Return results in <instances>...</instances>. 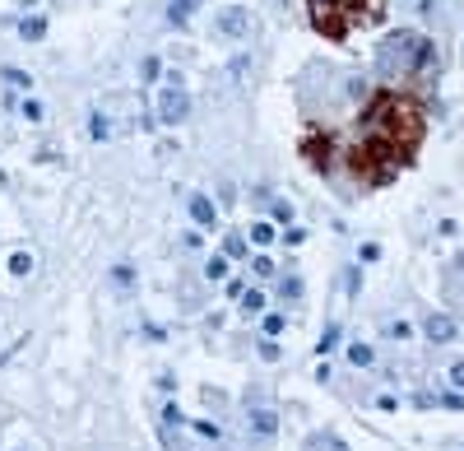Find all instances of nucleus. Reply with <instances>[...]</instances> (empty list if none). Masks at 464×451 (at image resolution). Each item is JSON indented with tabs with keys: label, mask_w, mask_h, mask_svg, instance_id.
Listing matches in <instances>:
<instances>
[{
	"label": "nucleus",
	"mask_w": 464,
	"mask_h": 451,
	"mask_svg": "<svg viewBox=\"0 0 464 451\" xmlns=\"http://www.w3.org/2000/svg\"><path fill=\"white\" fill-rule=\"evenodd\" d=\"M19 5H23V10H33V5H37V0H19Z\"/></svg>",
	"instance_id": "obj_35"
},
{
	"label": "nucleus",
	"mask_w": 464,
	"mask_h": 451,
	"mask_svg": "<svg viewBox=\"0 0 464 451\" xmlns=\"http://www.w3.org/2000/svg\"><path fill=\"white\" fill-rule=\"evenodd\" d=\"M186 210H190V219H195V228H214V224H219V205H214L204 191H195V196H190V200H186Z\"/></svg>",
	"instance_id": "obj_6"
},
{
	"label": "nucleus",
	"mask_w": 464,
	"mask_h": 451,
	"mask_svg": "<svg viewBox=\"0 0 464 451\" xmlns=\"http://www.w3.org/2000/svg\"><path fill=\"white\" fill-rule=\"evenodd\" d=\"M260 330H265V339H274V335H283V330H288V321L279 312H269L265 321H260Z\"/></svg>",
	"instance_id": "obj_19"
},
{
	"label": "nucleus",
	"mask_w": 464,
	"mask_h": 451,
	"mask_svg": "<svg viewBox=\"0 0 464 451\" xmlns=\"http://www.w3.org/2000/svg\"><path fill=\"white\" fill-rule=\"evenodd\" d=\"M19 112H23V121H33V126L47 116V112H42V102H37V98H23V102H19Z\"/></svg>",
	"instance_id": "obj_21"
},
{
	"label": "nucleus",
	"mask_w": 464,
	"mask_h": 451,
	"mask_svg": "<svg viewBox=\"0 0 464 451\" xmlns=\"http://www.w3.org/2000/svg\"><path fill=\"white\" fill-rule=\"evenodd\" d=\"M334 5H339V10H358V5H362V0H334Z\"/></svg>",
	"instance_id": "obj_33"
},
{
	"label": "nucleus",
	"mask_w": 464,
	"mask_h": 451,
	"mask_svg": "<svg viewBox=\"0 0 464 451\" xmlns=\"http://www.w3.org/2000/svg\"><path fill=\"white\" fill-rule=\"evenodd\" d=\"M251 275H255V279H269V275H274V260H269V256H255L251 260Z\"/></svg>",
	"instance_id": "obj_26"
},
{
	"label": "nucleus",
	"mask_w": 464,
	"mask_h": 451,
	"mask_svg": "<svg viewBox=\"0 0 464 451\" xmlns=\"http://www.w3.org/2000/svg\"><path fill=\"white\" fill-rule=\"evenodd\" d=\"M246 433L260 438V442H269L279 433V414L269 405H246Z\"/></svg>",
	"instance_id": "obj_4"
},
{
	"label": "nucleus",
	"mask_w": 464,
	"mask_h": 451,
	"mask_svg": "<svg viewBox=\"0 0 464 451\" xmlns=\"http://www.w3.org/2000/svg\"><path fill=\"white\" fill-rule=\"evenodd\" d=\"M283 242H288V247H302V242H307V233H302V228H288Z\"/></svg>",
	"instance_id": "obj_31"
},
{
	"label": "nucleus",
	"mask_w": 464,
	"mask_h": 451,
	"mask_svg": "<svg viewBox=\"0 0 464 451\" xmlns=\"http://www.w3.org/2000/svg\"><path fill=\"white\" fill-rule=\"evenodd\" d=\"M455 265H460V270H464V256H460V260H455Z\"/></svg>",
	"instance_id": "obj_36"
},
{
	"label": "nucleus",
	"mask_w": 464,
	"mask_h": 451,
	"mask_svg": "<svg viewBox=\"0 0 464 451\" xmlns=\"http://www.w3.org/2000/svg\"><path fill=\"white\" fill-rule=\"evenodd\" d=\"M0 79H5V84H14V89H33V79L23 75V70H14V66H5V70H0Z\"/></svg>",
	"instance_id": "obj_20"
},
{
	"label": "nucleus",
	"mask_w": 464,
	"mask_h": 451,
	"mask_svg": "<svg viewBox=\"0 0 464 451\" xmlns=\"http://www.w3.org/2000/svg\"><path fill=\"white\" fill-rule=\"evenodd\" d=\"M358 256H362V260H376V256H381V247H376V242H362V251H358Z\"/></svg>",
	"instance_id": "obj_32"
},
{
	"label": "nucleus",
	"mask_w": 464,
	"mask_h": 451,
	"mask_svg": "<svg viewBox=\"0 0 464 451\" xmlns=\"http://www.w3.org/2000/svg\"><path fill=\"white\" fill-rule=\"evenodd\" d=\"M204 279H228V256H209V260H204Z\"/></svg>",
	"instance_id": "obj_17"
},
{
	"label": "nucleus",
	"mask_w": 464,
	"mask_h": 451,
	"mask_svg": "<svg viewBox=\"0 0 464 451\" xmlns=\"http://www.w3.org/2000/svg\"><path fill=\"white\" fill-rule=\"evenodd\" d=\"M223 256H228V260L251 256V251H246V237H242V233H228V237H223Z\"/></svg>",
	"instance_id": "obj_10"
},
{
	"label": "nucleus",
	"mask_w": 464,
	"mask_h": 451,
	"mask_svg": "<svg viewBox=\"0 0 464 451\" xmlns=\"http://www.w3.org/2000/svg\"><path fill=\"white\" fill-rule=\"evenodd\" d=\"M279 298H302V279H298V275H283V279H279Z\"/></svg>",
	"instance_id": "obj_22"
},
{
	"label": "nucleus",
	"mask_w": 464,
	"mask_h": 451,
	"mask_svg": "<svg viewBox=\"0 0 464 451\" xmlns=\"http://www.w3.org/2000/svg\"><path fill=\"white\" fill-rule=\"evenodd\" d=\"M269 215H274V224H293V205H288V200H274V205H269Z\"/></svg>",
	"instance_id": "obj_27"
},
{
	"label": "nucleus",
	"mask_w": 464,
	"mask_h": 451,
	"mask_svg": "<svg viewBox=\"0 0 464 451\" xmlns=\"http://www.w3.org/2000/svg\"><path fill=\"white\" fill-rule=\"evenodd\" d=\"M190 116V93L181 84V75H167L163 89H158V121L163 126H181Z\"/></svg>",
	"instance_id": "obj_1"
},
{
	"label": "nucleus",
	"mask_w": 464,
	"mask_h": 451,
	"mask_svg": "<svg viewBox=\"0 0 464 451\" xmlns=\"http://www.w3.org/2000/svg\"><path fill=\"white\" fill-rule=\"evenodd\" d=\"M311 19H316V28L330 33V37L348 33V10H339L334 0H311Z\"/></svg>",
	"instance_id": "obj_2"
},
{
	"label": "nucleus",
	"mask_w": 464,
	"mask_h": 451,
	"mask_svg": "<svg viewBox=\"0 0 464 451\" xmlns=\"http://www.w3.org/2000/svg\"><path fill=\"white\" fill-rule=\"evenodd\" d=\"M348 98H367V79H348Z\"/></svg>",
	"instance_id": "obj_30"
},
{
	"label": "nucleus",
	"mask_w": 464,
	"mask_h": 451,
	"mask_svg": "<svg viewBox=\"0 0 464 451\" xmlns=\"http://www.w3.org/2000/svg\"><path fill=\"white\" fill-rule=\"evenodd\" d=\"M111 284H116L121 294H126V289H130V284H135V270H130V265H126V260H121V265H111Z\"/></svg>",
	"instance_id": "obj_18"
},
{
	"label": "nucleus",
	"mask_w": 464,
	"mask_h": 451,
	"mask_svg": "<svg viewBox=\"0 0 464 451\" xmlns=\"http://www.w3.org/2000/svg\"><path fill=\"white\" fill-rule=\"evenodd\" d=\"M422 335H427L432 344H451V339L460 335V326H455V321H451L446 312H432L427 321H422Z\"/></svg>",
	"instance_id": "obj_5"
},
{
	"label": "nucleus",
	"mask_w": 464,
	"mask_h": 451,
	"mask_svg": "<svg viewBox=\"0 0 464 451\" xmlns=\"http://www.w3.org/2000/svg\"><path fill=\"white\" fill-rule=\"evenodd\" d=\"M334 344H339V326H325V330H321V344H316V349H321V359L334 349Z\"/></svg>",
	"instance_id": "obj_25"
},
{
	"label": "nucleus",
	"mask_w": 464,
	"mask_h": 451,
	"mask_svg": "<svg viewBox=\"0 0 464 451\" xmlns=\"http://www.w3.org/2000/svg\"><path fill=\"white\" fill-rule=\"evenodd\" d=\"M19 37H23V42H42V37H47V19H42V14H23V19H19Z\"/></svg>",
	"instance_id": "obj_8"
},
{
	"label": "nucleus",
	"mask_w": 464,
	"mask_h": 451,
	"mask_svg": "<svg viewBox=\"0 0 464 451\" xmlns=\"http://www.w3.org/2000/svg\"><path fill=\"white\" fill-rule=\"evenodd\" d=\"M195 10H200V0H167V23L172 28H186Z\"/></svg>",
	"instance_id": "obj_7"
},
{
	"label": "nucleus",
	"mask_w": 464,
	"mask_h": 451,
	"mask_svg": "<svg viewBox=\"0 0 464 451\" xmlns=\"http://www.w3.org/2000/svg\"><path fill=\"white\" fill-rule=\"evenodd\" d=\"M14 451H28V447H14Z\"/></svg>",
	"instance_id": "obj_37"
},
{
	"label": "nucleus",
	"mask_w": 464,
	"mask_h": 451,
	"mask_svg": "<svg viewBox=\"0 0 464 451\" xmlns=\"http://www.w3.org/2000/svg\"><path fill=\"white\" fill-rule=\"evenodd\" d=\"M195 433H200L204 442H219V438H223V428L214 423V419H195Z\"/></svg>",
	"instance_id": "obj_23"
},
{
	"label": "nucleus",
	"mask_w": 464,
	"mask_h": 451,
	"mask_svg": "<svg viewBox=\"0 0 464 451\" xmlns=\"http://www.w3.org/2000/svg\"><path fill=\"white\" fill-rule=\"evenodd\" d=\"M140 79H144V84H158V79H163V61H158V56H144L140 61Z\"/></svg>",
	"instance_id": "obj_14"
},
{
	"label": "nucleus",
	"mask_w": 464,
	"mask_h": 451,
	"mask_svg": "<svg viewBox=\"0 0 464 451\" xmlns=\"http://www.w3.org/2000/svg\"><path fill=\"white\" fill-rule=\"evenodd\" d=\"M260 359H265V363H279V344H274V339H260Z\"/></svg>",
	"instance_id": "obj_28"
},
{
	"label": "nucleus",
	"mask_w": 464,
	"mask_h": 451,
	"mask_svg": "<svg viewBox=\"0 0 464 451\" xmlns=\"http://www.w3.org/2000/svg\"><path fill=\"white\" fill-rule=\"evenodd\" d=\"M242 312L260 316V312H265V294H260V289H246V294H242Z\"/></svg>",
	"instance_id": "obj_15"
},
{
	"label": "nucleus",
	"mask_w": 464,
	"mask_h": 451,
	"mask_svg": "<svg viewBox=\"0 0 464 451\" xmlns=\"http://www.w3.org/2000/svg\"><path fill=\"white\" fill-rule=\"evenodd\" d=\"M348 363H353V368H372V363H376V349L358 339V344H348Z\"/></svg>",
	"instance_id": "obj_9"
},
{
	"label": "nucleus",
	"mask_w": 464,
	"mask_h": 451,
	"mask_svg": "<svg viewBox=\"0 0 464 451\" xmlns=\"http://www.w3.org/2000/svg\"><path fill=\"white\" fill-rule=\"evenodd\" d=\"M186 423V414H181L177 405H163V433H167V447H172V428H181Z\"/></svg>",
	"instance_id": "obj_13"
},
{
	"label": "nucleus",
	"mask_w": 464,
	"mask_h": 451,
	"mask_svg": "<svg viewBox=\"0 0 464 451\" xmlns=\"http://www.w3.org/2000/svg\"><path fill=\"white\" fill-rule=\"evenodd\" d=\"M251 242H255V247H269V242H274V224H265V219L251 224Z\"/></svg>",
	"instance_id": "obj_16"
},
{
	"label": "nucleus",
	"mask_w": 464,
	"mask_h": 451,
	"mask_svg": "<svg viewBox=\"0 0 464 451\" xmlns=\"http://www.w3.org/2000/svg\"><path fill=\"white\" fill-rule=\"evenodd\" d=\"M214 33L228 37V42H242V37L251 33V14H246L242 5H228V10L214 14Z\"/></svg>",
	"instance_id": "obj_3"
},
{
	"label": "nucleus",
	"mask_w": 464,
	"mask_h": 451,
	"mask_svg": "<svg viewBox=\"0 0 464 451\" xmlns=\"http://www.w3.org/2000/svg\"><path fill=\"white\" fill-rule=\"evenodd\" d=\"M381 330H386V339H409V335H413V326H409V321H386Z\"/></svg>",
	"instance_id": "obj_24"
},
{
	"label": "nucleus",
	"mask_w": 464,
	"mask_h": 451,
	"mask_svg": "<svg viewBox=\"0 0 464 451\" xmlns=\"http://www.w3.org/2000/svg\"><path fill=\"white\" fill-rule=\"evenodd\" d=\"M325 447H330V451H348V447H343L339 438H325Z\"/></svg>",
	"instance_id": "obj_34"
},
{
	"label": "nucleus",
	"mask_w": 464,
	"mask_h": 451,
	"mask_svg": "<svg viewBox=\"0 0 464 451\" xmlns=\"http://www.w3.org/2000/svg\"><path fill=\"white\" fill-rule=\"evenodd\" d=\"M451 386H455V391H464V359L451 363Z\"/></svg>",
	"instance_id": "obj_29"
},
{
	"label": "nucleus",
	"mask_w": 464,
	"mask_h": 451,
	"mask_svg": "<svg viewBox=\"0 0 464 451\" xmlns=\"http://www.w3.org/2000/svg\"><path fill=\"white\" fill-rule=\"evenodd\" d=\"M89 140H98V145H102V140H111V121L102 112H89Z\"/></svg>",
	"instance_id": "obj_12"
},
{
	"label": "nucleus",
	"mask_w": 464,
	"mask_h": 451,
	"mask_svg": "<svg viewBox=\"0 0 464 451\" xmlns=\"http://www.w3.org/2000/svg\"><path fill=\"white\" fill-rule=\"evenodd\" d=\"M10 275L14 279H28V275H33V256H28V251H10Z\"/></svg>",
	"instance_id": "obj_11"
}]
</instances>
